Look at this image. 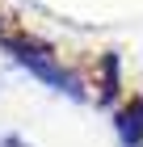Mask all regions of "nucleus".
I'll return each instance as SVG.
<instances>
[{"label":"nucleus","instance_id":"nucleus-1","mask_svg":"<svg viewBox=\"0 0 143 147\" xmlns=\"http://www.w3.org/2000/svg\"><path fill=\"white\" fill-rule=\"evenodd\" d=\"M139 130H143V101H131V109L122 113V135L135 143V139H139Z\"/></svg>","mask_w":143,"mask_h":147}]
</instances>
